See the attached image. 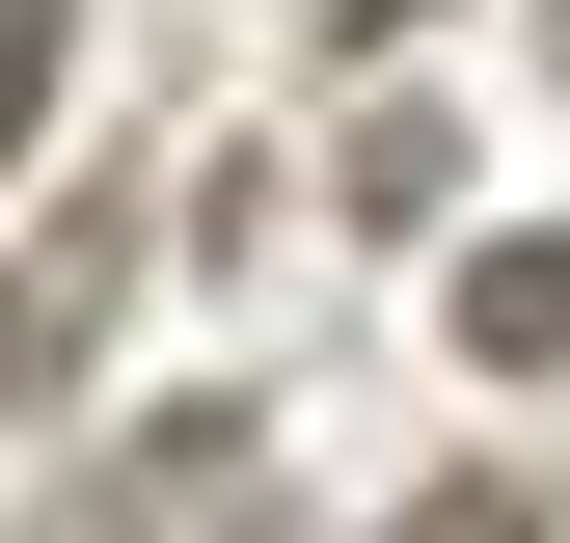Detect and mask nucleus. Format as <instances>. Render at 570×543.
Here are the masks:
<instances>
[{
	"mask_svg": "<svg viewBox=\"0 0 570 543\" xmlns=\"http://www.w3.org/2000/svg\"><path fill=\"white\" fill-rule=\"evenodd\" d=\"M462 354L489 381H570V218H517V245L462 272Z\"/></svg>",
	"mask_w": 570,
	"mask_h": 543,
	"instance_id": "nucleus-1",
	"label": "nucleus"
},
{
	"mask_svg": "<svg viewBox=\"0 0 570 543\" xmlns=\"http://www.w3.org/2000/svg\"><path fill=\"white\" fill-rule=\"evenodd\" d=\"M0 407H28V435L82 407V245H55V272H0Z\"/></svg>",
	"mask_w": 570,
	"mask_h": 543,
	"instance_id": "nucleus-2",
	"label": "nucleus"
},
{
	"mask_svg": "<svg viewBox=\"0 0 570 543\" xmlns=\"http://www.w3.org/2000/svg\"><path fill=\"white\" fill-rule=\"evenodd\" d=\"M55 55H82V28H55V0H0V164L55 136Z\"/></svg>",
	"mask_w": 570,
	"mask_h": 543,
	"instance_id": "nucleus-3",
	"label": "nucleus"
},
{
	"mask_svg": "<svg viewBox=\"0 0 570 543\" xmlns=\"http://www.w3.org/2000/svg\"><path fill=\"white\" fill-rule=\"evenodd\" d=\"M381 543H543V490H407Z\"/></svg>",
	"mask_w": 570,
	"mask_h": 543,
	"instance_id": "nucleus-4",
	"label": "nucleus"
},
{
	"mask_svg": "<svg viewBox=\"0 0 570 543\" xmlns=\"http://www.w3.org/2000/svg\"><path fill=\"white\" fill-rule=\"evenodd\" d=\"M543 55H570V0H543Z\"/></svg>",
	"mask_w": 570,
	"mask_h": 543,
	"instance_id": "nucleus-5",
	"label": "nucleus"
}]
</instances>
